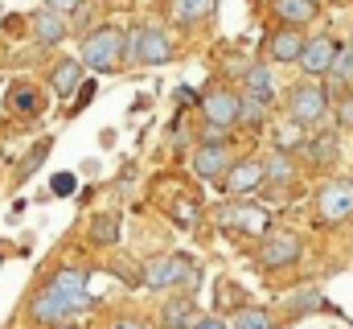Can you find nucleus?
I'll return each mask as SVG.
<instances>
[{"instance_id":"28","label":"nucleus","mask_w":353,"mask_h":329,"mask_svg":"<svg viewBox=\"0 0 353 329\" xmlns=\"http://www.w3.org/2000/svg\"><path fill=\"white\" fill-rule=\"evenodd\" d=\"M308 144V136H304V128L300 124H279L275 128V153H296V149H304Z\"/></svg>"},{"instance_id":"14","label":"nucleus","mask_w":353,"mask_h":329,"mask_svg":"<svg viewBox=\"0 0 353 329\" xmlns=\"http://www.w3.org/2000/svg\"><path fill=\"white\" fill-rule=\"evenodd\" d=\"M193 321H197V309L189 292H176L161 305V329H193Z\"/></svg>"},{"instance_id":"24","label":"nucleus","mask_w":353,"mask_h":329,"mask_svg":"<svg viewBox=\"0 0 353 329\" xmlns=\"http://www.w3.org/2000/svg\"><path fill=\"white\" fill-rule=\"evenodd\" d=\"M90 243L94 247L119 243V218H115V214H94V218H90Z\"/></svg>"},{"instance_id":"34","label":"nucleus","mask_w":353,"mask_h":329,"mask_svg":"<svg viewBox=\"0 0 353 329\" xmlns=\"http://www.w3.org/2000/svg\"><path fill=\"white\" fill-rule=\"evenodd\" d=\"M193 329H230L226 326V317H218V313H205V317H197Z\"/></svg>"},{"instance_id":"39","label":"nucleus","mask_w":353,"mask_h":329,"mask_svg":"<svg viewBox=\"0 0 353 329\" xmlns=\"http://www.w3.org/2000/svg\"><path fill=\"white\" fill-rule=\"evenodd\" d=\"M350 181H353V177H350Z\"/></svg>"},{"instance_id":"2","label":"nucleus","mask_w":353,"mask_h":329,"mask_svg":"<svg viewBox=\"0 0 353 329\" xmlns=\"http://www.w3.org/2000/svg\"><path fill=\"white\" fill-rule=\"evenodd\" d=\"M173 58V37L161 25L136 21L132 29H123V62L128 66H165Z\"/></svg>"},{"instance_id":"8","label":"nucleus","mask_w":353,"mask_h":329,"mask_svg":"<svg viewBox=\"0 0 353 329\" xmlns=\"http://www.w3.org/2000/svg\"><path fill=\"white\" fill-rule=\"evenodd\" d=\"M201 115H205V124L210 128H230L234 124V115H239V95L230 91V86H210L205 95H201Z\"/></svg>"},{"instance_id":"30","label":"nucleus","mask_w":353,"mask_h":329,"mask_svg":"<svg viewBox=\"0 0 353 329\" xmlns=\"http://www.w3.org/2000/svg\"><path fill=\"white\" fill-rule=\"evenodd\" d=\"M46 157H50V140H37V144L29 149V157L21 161V169H17V181H29V177L41 169V161H46Z\"/></svg>"},{"instance_id":"22","label":"nucleus","mask_w":353,"mask_h":329,"mask_svg":"<svg viewBox=\"0 0 353 329\" xmlns=\"http://www.w3.org/2000/svg\"><path fill=\"white\" fill-rule=\"evenodd\" d=\"M214 4H218V0H173L169 12H173L176 25H197V21H205V17L214 12Z\"/></svg>"},{"instance_id":"32","label":"nucleus","mask_w":353,"mask_h":329,"mask_svg":"<svg viewBox=\"0 0 353 329\" xmlns=\"http://www.w3.org/2000/svg\"><path fill=\"white\" fill-rule=\"evenodd\" d=\"M83 4H87V0H46V8H50V12H58V17H74Z\"/></svg>"},{"instance_id":"13","label":"nucleus","mask_w":353,"mask_h":329,"mask_svg":"<svg viewBox=\"0 0 353 329\" xmlns=\"http://www.w3.org/2000/svg\"><path fill=\"white\" fill-rule=\"evenodd\" d=\"M29 25H33V41L37 46H62L66 41V17H58V12H50V8H37L33 17H29Z\"/></svg>"},{"instance_id":"37","label":"nucleus","mask_w":353,"mask_h":329,"mask_svg":"<svg viewBox=\"0 0 353 329\" xmlns=\"http://www.w3.org/2000/svg\"><path fill=\"white\" fill-rule=\"evenodd\" d=\"M54 329H79V321H66V326H54Z\"/></svg>"},{"instance_id":"36","label":"nucleus","mask_w":353,"mask_h":329,"mask_svg":"<svg viewBox=\"0 0 353 329\" xmlns=\"http://www.w3.org/2000/svg\"><path fill=\"white\" fill-rule=\"evenodd\" d=\"M107 329H148L144 321H136V317H119V321H111Z\"/></svg>"},{"instance_id":"16","label":"nucleus","mask_w":353,"mask_h":329,"mask_svg":"<svg viewBox=\"0 0 353 329\" xmlns=\"http://www.w3.org/2000/svg\"><path fill=\"white\" fill-rule=\"evenodd\" d=\"M325 309H329V301L321 297V288H296V292L283 297V313H288L292 321H300V317H308V313H325Z\"/></svg>"},{"instance_id":"21","label":"nucleus","mask_w":353,"mask_h":329,"mask_svg":"<svg viewBox=\"0 0 353 329\" xmlns=\"http://www.w3.org/2000/svg\"><path fill=\"white\" fill-rule=\"evenodd\" d=\"M230 329H279V321H275V313L271 309H259V305H243L230 321H226Z\"/></svg>"},{"instance_id":"12","label":"nucleus","mask_w":353,"mask_h":329,"mask_svg":"<svg viewBox=\"0 0 353 329\" xmlns=\"http://www.w3.org/2000/svg\"><path fill=\"white\" fill-rule=\"evenodd\" d=\"M222 185H226V194H230V198L259 189V185H263V161H255V157H247V161H234L230 169H226Z\"/></svg>"},{"instance_id":"23","label":"nucleus","mask_w":353,"mask_h":329,"mask_svg":"<svg viewBox=\"0 0 353 329\" xmlns=\"http://www.w3.org/2000/svg\"><path fill=\"white\" fill-rule=\"evenodd\" d=\"M87 280H90V272H87V267H79V263L58 267V272L50 276V284H54V288H62V292H87Z\"/></svg>"},{"instance_id":"29","label":"nucleus","mask_w":353,"mask_h":329,"mask_svg":"<svg viewBox=\"0 0 353 329\" xmlns=\"http://www.w3.org/2000/svg\"><path fill=\"white\" fill-rule=\"evenodd\" d=\"M337 149H341V144H337L333 136H321V140H312V144H308V161L316 164V169H325V164L337 161Z\"/></svg>"},{"instance_id":"38","label":"nucleus","mask_w":353,"mask_h":329,"mask_svg":"<svg viewBox=\"0 0 353 329\" xmlns=\"http://www.w3.org/2000/svg\"><path fill=\"white\" fill-rule=\"evenodd\" d=\"M103 4H111V0H103Z\"/></svg>"},{"instance_id":"25","label":"nucleus","mask_w":353,"mask_h":329,"mask_svg":"<svg viewBox=\"0 0 353 329\" xmlns=\"http://www.w3.org/2000/svg\"><path fill=\"white\" fill-rule=\"evenodd\" d=\"M329 79H333V91H341V86L353 82V46H337L333 66H329Z\"/></svg>"},{"instance_id":"18","label":"nucleus","mask_w":353,"mask_h":329,"mask_svg":"<svg viewBox=\"0 0 353 329\" xmlns=\"http://www.w3.org/2000/svg\"><path fill=\"white\" fill-rule=\"evenodd\" d=\"M222 223H226L230 231H243V235H263L267 231V214L255 210V206H230V210L222 214Z\"/></svg>"},{"instance_id":"31","label":"nucleus","mask_w":353,"mask_h":329,"mask_svg":"<svg viewBox=\"0 0 353 329\" xmlns=\"http://www.w3.org/2000/svg\"><path fill=\"white\" fill-rule=\"evenodd\" d=\"M337 128L341 132H353V95H341L337 99Z\"/></svg>"},{"instance_id":"33","label":"nucleus","mask_w":353,"mask_h":329,"mask_svg":"<svg viewBox=\"0 0 353 329\" xmlns=\"http://www.w3.org/2000/svg\"><path fill=\"white\" fill-rule=\"evenodd\" d=\"M74 91H79V103H74V107H70V111H74V115H79V111H83V107H87L90 99H94V82H79V86H74Z\"/></svg>"},{"instance_id":"10","label":"nucleus","mask_w":353,"mask_h":329,"mask_svg":"<svg viewBox=\"0 0 353 329\" xmlns=\"http://www.w3.org/2000/svg\"><path fill=\"white\" fill-rule=\"evenodd\" d=\"M230 164L234 161H230V149L226 144H197L193 149V173L201 181H222Z\"/></svg>"},{"instance_id":"35","label":"nucleus","mask_w":353,"mask_h":329,"mask_svg":"<svg viewBox=\"0 0 353 329\" xmlns=\"http://www.w3.org/2000/svg\"><path fill=\"white\" fill-rule=\"evenodd\" d=\"M70 189H74V177L70 173H58L54 177V194H70Z\"/></svg>"},{"instance_id":"11","label":"nucleus","mask_w":353,"mask_h":329,"mask_svg":"<svg viewBox=\"0 0 353 329\" xmlns=\"http://www.w3.org/2000/svg\"><path fill=\"white\" fill-rule=\"evenodd\" d=\"M333 54H337V41L333 37H312V41H304V50H300V66H304V75L308 79H321V75H329V66H333Z\"/></svg>"},{"instance_id":"4","label":"nucleus","mask_w":353,"mask_h":329,"mask_svg":"<svg viewBox=\"0 0 353 329\" xmlns=\"http://www.w3.org/2000/svg\"><path fill=\"white\" fill-rule=\"evenodd\" d=\"M140 276L148 288H181L185 292L197 284V263L189 255H157V259H144Z\"/></svg>"},{"instance_id":"27","label":"nucleus","mask_w":353,"mask_h":329,"mask_svg":"<svg viewBox=\"0 0 353 329\" xmlns=\"http://www.w3.org/2000/svg\"><path fill=\"white\" fill-rule=\"evenodd\" d=\"M296 177V164H292V157L288 153H271L263 161V181H279V185H288Z\"/></svg>"},{"instance_id":"17","label":"nucleus","mask_w":353,"mask_h":329,"mask_svg":"<svg viewBox=\"0 0 353 329\" xmlns=\"http://www.w3.org/2000/svg\"><path fill=\"white\" fill-rule=\"evenodd\" d=\"M271 12L288 25V29H300L308 21H316V0H271Z\"/></svg>"},{"instance_id":"26","label":"nucleus","mask_w":353,"mask_h":329,"mask_svg":"<svg viewBox=\"0 0 353 329\" xmlns=\"http://www.w3.org/2000/svg\"><path fill=\"white\" fill-rule=\"evenodd\" d=\"M263 120H267V103L251 99V95H239V115H234V124H243V128H263Z\"/></svg>"},{"instance_id":"15","label":"nucleus","mask_w":353,"mask_h":329,"mask_svg":"<svg viewBox=\"0 0 353 329\" xmlns=\"http://www.w3.org/2000/svg\"><path fill=\"white\" fill-rule=\"evenodd\" d=\"M4 107H8L12 115H37V111L46 107V99H41V91H37L33 82H12L8 95H4Z\"/></svg>"},{"instance_id":"6","label":"nucleus","mask_w":353,"mask_h":329,"mask_svg":"<svg viewBox=\"0 0 353 329\" xmlns=\"http://www.w3.org/2000/svg\"><path fill=\"white\" fill-rule=\"evenodd\" d=\"M300 251H304V243L296 231H267V239L255 251V263L263 272H283V267L300 263Z\"/></svg>"},{"instance_id":"1","label":"nucleus","mask_w":353,"mask_h":329,"mask_svg":"<svg viewBox=\"0 0 353 329\" xmlns=\"http://www.w3.org/2000/svg\"><path fill=\"white\" fill-rule=\"evenodd\" d=\"M87 309H94L90 292H62V288L46 284L29 301V321L33 326H66V321H79Z\"/></svg>"},{"instance_id":"7","label":"nucleus","mask_w":353,"mask_h":329,"mask_svg":"<svg viewBox=\"0 0 353 329\" xmlns=\"http://www.w3.org/2000/svg\"><path fill=\"white\" fill-rule=\"evenodd\" d=\"M316 214H321V223H350L353 218V181L350 177H333V181H325L321 185V194H316Z\"/></svg>"},{"instance_id":"5","label":"nucleus","mask_w":353,"mask_h":329,"mask_svg":"<svg viewBox=\"0 0 353 329\" xmlns=\"http://www.w3.org/2000/svg\"><path fill=\"white\" fill-rule=\"evenodd\" d=\"M329 115V91L316 79H300L288 91V120L300 128H312Z\"/></svg>"},{"instance_id":"9","label":"nucleus","mask_w":353,"mask_h":329,"mask_svg":"<svg viewBox=\"0 0 353 329\" xmlns=\"http://www.w3.org/2000/svg\"><path fill=\"white\" fill-rule=\"evenodd\" d=\"M300 50H304V33L300 29H275V33H267L263 41V54L267 62H275V66H288V62H296L300 58Z\"/></svg>"},{"instance_id":"3","label":"nucleus","mask_w":353,"mask_h":329,"mask_svg":"<svg viewBox=\"0 0 353 329\" xmlns=\"http://www.w3.org/2000/svg\"><path fill=\"white\" fill-rule=\"evenodd\" d=\"M123 66V29L119 25H94L83 37V70L115 75Z\"/></svg>"},{"instance_id":"19","label":"nucleus","mask_w":353,"mask_h":329,"mask_svg":"<svg viewBox=\"0 0 353 329\" xmlns=\"http://www.w3.org/2000/svg\"><path fill=\"white\" fill-rule=\"evenodd\" d=\"M79 82H83V62H79V58H62V62L50 70V91H54V95H74Z\"/></svg>"},{"instance_id":"20","label":"nucleus","mask_w":353,"mask_h":329,"mask_svg":"<svg viewBox=\"0 0 353 329\" xmlns=\"http://www.w3.org/2000/svg\"><path fill=\"white\" fill-rule=\"evenodd\" d=\"M243 95H251V99H259L271 107V99H275V79H271V70L267 66H251L247 75H243Z\"/></svg>"}]
</instances>
